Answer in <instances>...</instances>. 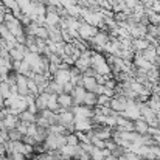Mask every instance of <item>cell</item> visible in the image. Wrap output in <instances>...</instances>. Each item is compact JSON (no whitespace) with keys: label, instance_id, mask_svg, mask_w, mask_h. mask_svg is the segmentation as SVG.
Wrapping results in <instances>:
<instances>
[{"label":"cell","instance_id":"cell-1","mask_svg":"<svg viewBox=\"0 0 160 160\" xmlns=\"http://www.w3.org/2000/svg\"><path fill=\"white\" fill-rule=\"evenodd\" d=\"M98 31H100L98 27H93V25H90V23H87V22H81L79 30H78L79 38H81V41H84V42H89Z\"/></svg>","mask_w":160,"mask_h":160},{"label":"cell","instance_id":"cell-2","mask_svg":"<svg viewBox=\"0 0 160 160\" xmlns=\"http://www.w3.org/2000/svg\"><path fill=\"white\" fill-rule=\"evenodd\" d=\"M86 92H87V90H86L82 86H75L73 92L70 93V95H72V98H73V106H81V104H82Z\"/></svg>","mask_w":160,"mask_h":160},{"label":"cell","instance_id":"cell-3","mask_svg":"<svg viewBox=\"0 0 160 160\" xmlns=\"http://www.w3.org/2000/svg\"><path fill=\"white\" fill-rule=\"evenodd\" d=\"M92 128H93L92 118H75V131L86 132V131H90Z\"/></svg>","mask_w":160,"mask_h":160},{"label":"cell","instance_id":"cell-4","mask_svg":"<svg viewBox=\"0 0 160 160\" xmlns=\"http://www.w3.org/2000/svg\"><path fill=\"white\" fill-rule=\"evenodd\" d=\"M100 82L97 81L95 76H82V87L87 90V92H95L97 93V89H98Z\"/></svg>","mask_w":160,"mask_h":160},{"label":"cell","instance_id":"cell-5","mask_svg":"<svg viewBox=\"0 0 160 160\" xmlns=\"http://www.w3.org/2000/svg\"><path fill=\"white\" fill-rule=\"evenodd\" d=\"M48 100H50V92H41V93H38L36 98H34L38 109L39 110L48 109Z\"/></svg>","mask_w":160,"mask_h":160},{"label":"cell","instance_id":"cell-6","mask_svg":"<svg viewBox=\"0 0 160 160\" xmlns=\"http://www.w3.org/2000/svg\"><path fill=\"white\" fill-rule=\"evenodd\" d=\"M58 103H59V107H62V109H72L73 107V98H72L70 93L62 92V93L58 95Z\"/></svg>","mask_w":160,"mask_h":160},{"label":"cell","instance_id":"cell-7","mask_svg":"<svg viewBox=\"0 0 160 160\" xmlns=\"http://www.w3.org/2000/svg\"><path fill=\"white\" fill-rule=\"evenodd\" d=\"M134 131L138 132V134H148V132H149V124H148V121H146L143 117L134 120Z\"/></svg>","mask_w":160,"mask_h":160},{"label":"cell","instance_id":"cell-8","mask_svg":"<svg viewBox=\"0 0 160 160\" xmlns=\"http://www.w3.org/2000/svg\"><path fill=\"white\" fill-rule=\"evenodd\" d=\"M149 45H151V42H149L146 38H138V39H134V38H132V48H134L135 53L146 50Z\"/></svg>","mask_w":160,"mask_h":160},{"label":"cell","instance_id":"cell-9","mask_svg":"<svg viewBox=\"0 0 160 160\" xmlns=\"http://www.w3.org/2000/svg\"><path fill=\"white\" fill-rule=\"evenodd\" d=\"M48 41H52V42H64L61 27H52V28H48Z\"/></svg>","mask_w":160,"mask_h":160},{"label":"cell","instance_id":"cell-10","mask_svg":"<svg viewBox=\"0 0 160 160\" xmlns=\"http://www.w3.org/2000/svg\"><path fill=\"white\" fill-rule=\"evenodd\" d=\"M19 121H20V118H19V115H12V113H8L6 115V118L3 120V126H5V129H14L17 124H19Z\"/></svg>","mask_w":160,"mask_h":160},{"label":"cell","instance_id":"cell-11","mask_svg":"<svg viewBox=\"0 0 160 160\" xmlns=\"http://www.w3.org/2000/svg\"><path fill=\"white\" fill-rule=\"evenodd\" d=\"M82 104L84 106H89V107H95L98 104V93H95V92H86Z\"/></svg>","mask_w":160,"mask_h":160},{"label":"cell","instance_id":"cell-12","mask_svg":"<svg viewBox=\"0 0 160 160\" xmlns=\"http://www.w3.org/2000/svg\"><path fill=\"white\" fill-rule=\"evenodd\" d=\"M19 118H20V121H23V123L30 124V123H36L38 115H36V113H33V112H30V110L27 109V110H23V112H20V113H19Z\"/></svg>","mask_w":160,"mask_h":160},{"label":"cell","instance_id":"cell-13","mask_svg":"<svg viewBox=\"0 0 160 160\" xmlns=\"http://www.w3.org/2000/svg\"><path fill=\"white\" fill-rule=\"evenodd\" d=\"M142 53H143V56H145V58H146V59H148L149 62H152V64L156 62V59H157V52H156V45H149V47H148L146 50H143Z\"/></svg>","mask_w":160,"mask_h":160},{"label":"cell","instance_id":"cell-14","mask_svg":"<svg viewBox=\"0 0 160 160\" xmlns=\"http://www.w3.org/2000/svg\"><path fill=\"white\" fill-rule=\"evenodd\" d=\"M8 135H9V140H14V142H17V140H22V138H23V134H22L17 128L9 129V131H8Z\"/></svg>","mask_w":160,"mask_h":160},{"label":"cell","instance_id":"cell-15","mask_svg":"<svg viewBox=\"0 0 160 160\" xmlns=\"http://www.w3.org/2000/svg\"><path fill=\"white\" fill-rule=\"evenodd\" d=\"M67 145H72V146H78L79 145V137L76 132H70L67 135Z\"/></svg>","mask_w":160,"mask_h":160},{"label":"cell","instance_id":"cell-16","mask_svg":"<svg viewBox=\"0 0 160 160\" xmlns=\"http://www.w3.org/2000/svg\"><path fill=\"white\" fill-rule=\"evenodd\" d=\"M110 100L107 95H98V106H110Z\"/></svg>","mask_w":160,"mask_h":160},{"label":"cell","instance_id":"cell-17","mask_svg":"<svg viewBox=\"0 0 160 160\" xmlns=\"http://www.w3.org/2000/svg\"><path fill=\"white\" fill-rule=\"evenodd\" d=\"M9 140V135H8V129H0V143H6Z\"/></svg>","mask_w":160,"mask_h":160},{"label":"cell","instance_id":"cell-18","mask_svg":"<svg viewBox=\"0 0 160 160\" xmlns=\"http://www.w3.org/2000/svg\"><path fill=\"white\" fill-rule=\"evenodd\" d=\"M104 160H118V157H117V156H113V154L110 152V154H109V156H107Z\"/></svg>","mask_w":160,"mask_h":160},{"label":"cell","instance_id":"cell-19","mask_svg":"<svg viewBox=\"0 0 160 160\" xmlns=\"http://www.w3.org/2000/svg\"><path fill=\"white\" fill-rule=\"evenodd\" d=\"M156 52H157V56H160V44L156 45Z\"/></svg>","mask_w":160,"mask_h":160},{"label":"cell","instance_id":"cell-20","mask_svg":"<svg viewBox=\"0 0 160 160\" xmlns=\"http://www.w3.org/2000/svg\"><path fill=\"white\" fill-rule=\"evenodd\" d=\"M0 39H2V30H0Z\"/></svg>","mask_w":160,"mask_h":160}]
</instances>
